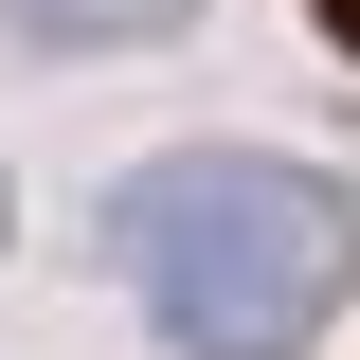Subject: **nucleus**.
Wrapping results in <instances>:
<instances>
[{"label":"nucleus","mask_w":360,"mask_h":360,"mask_svg":"<svg viewBox=\"0 0 360 360\" xmlns=\"http://www.w3.org/2000/svg\"><path fill=\"white\" fill-rule=\"evenodd\" d=\"M108 252H127V288L162 307L180 360H288V342L360 288V198H342L324 162L198 144V162H144V180H127Z\"/></svg>","instance_id":"f257e3e1"},{"label":"nucleus","mask_w":360,"mask_h":360,"mask_svg":"<svg viewBox=\"0 0 360 360\" xmlns=\"http://www.w3.org/2000/svg\"><path fill=\"white\" fill-rule=\"evenodd\" d=\"M18 37H54V54H127V37H162V18H198V0H0Z\"/></svg>","instance_id":"f03ea898"},{"label":"nucleus","mask_w":360,"mask_h":360,"mask_svg":"<svg viewBox=\"0 0 360 360\" xmlns=\"http://www.w3.org/2000/svg\"><path fill=\"white\" fill-rule=\"evenodd\" d=\"M324 18H342V54H360V0H324Z\"/></svg>","instance_id":"7ed1b4c3"}]
</instances>
